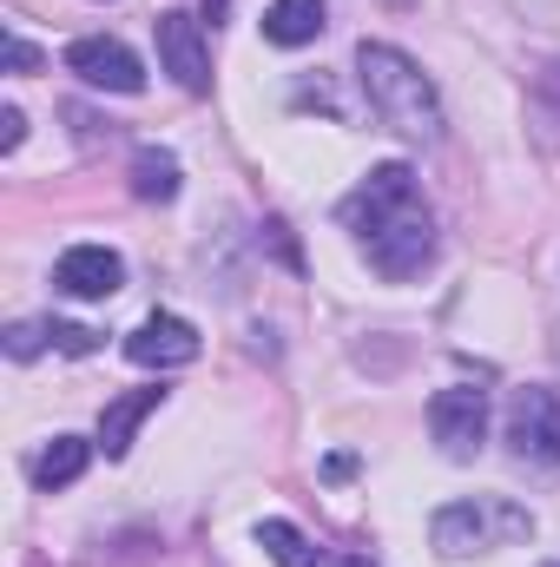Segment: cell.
I'll return each mask as SVG.
<instances>
[{
  "label": "cell",
  "instance_id": "cell-17",
  "mask_svg": "<svg viewBox=\"0 0 560 567\" xmlns=\"http://www.w3.org/2000/svg\"><path fill=\"white\" fill-rule=\"evenodd\" d=\"M40 337H46L40 323H13V330H7V357H13V363H27V357L40 350Z\"/></svg>",
  "mask_w": 560,
  "mask_h": 567
},
{
  "label": "cell",
  "instance_id": "cell-19",
  "mask_svg": "<svg viewBox=\"0 0 560 567\" xmlns=\"http://www.w3.org/2000/svg\"><path fill=\"white\" fill-rule=\"evenodd\" d=\"M20 140H27V120H20V106H0V152H13Z\"/></svg>",
  "mask_w": 560,
  "mask_h": 567
},
{
  "label": "cell",
  "instance_id": "cell-3",
  "mask_svg": "<svg viewBox=\"0 0 560 567\" xmlns=\"http://www.w3.org/2000/svg\"><path fill=\"white\" fill-rule=\"evenodd\" d=\"M528 535H535V515L521 502H508V495H462V502H442L435 522H428V542L448 561L495 555V548H515Z\"/></svg>",
  "mask_w": 560,
  "mask_h": 567
},
{
  "label": "cell",
  "instance_id": "cell-7",
  "mask_svg": "<svg viewBox=\"0 0 560 567\" xmlns=\"http://www.w3.org/2000/svg\"><path fill=\"white\" fill-rule=\"evenodd\" d=\"M66 73H80L93 93H145V66L139 53L113 33H80L66 47Z\"/></svg>",
  "mask_w": 560,
  "mask_h": 567
},
{
  "label": "cell",
  "instance_id": "cell-21",
  "mask_svg": "<svg viewBox=\"0 0 560 567\" xmlns=\"http://www.w3.org/2000/svg\"><path fill=\"white\" fill-rule=\"evenodd\" d=\"M225 13H231V0H205V20H211V27H218Z\"/></svg>",
  "mask_w": 560,
  "mask_h": 567
},
{
  "label": "cell",
  "instance_id": "cell-8",
  "mask_svg": "<svg viewBox=\"0 0 560 567\" xmlns=\"http://www.w3.org/2000/svg\"><path fill=\"white\" fill-rule=\"evenodd\" d=\"M198 350H205V337L172 310H152L126 337V363H139V370H185V363H198Z\"/></svg>",
  "mask_w": 560,
  "mask_h": 567
},
{
  "label": "cell",
  "instance_id": "cell-14",
  "mask_svg": "<svg viewBox=\"0 0 560 567\" xmlns=\"http://www.w3.org/2000/svg\"><path fill=\"white\" fill-rule=\"evenodd\" d=\"M528 120H535L541 145L560 152V60H548V66L535 73V86H528Z\"/></svg>",
  "mask_w": 560,
  "mask_h": 567
},
{
  "label": "cell",
  "instance_id": "cell-24",
  "mask_svg": "<svg viewBox=\"0 0 560 567\" xmlns=\"http://www.w3.org/2000/svg\"><path fill=\"white\" fill-rule=\"evenodd\" d=\"M554 567H560V561H554Z\"/></svg>",
  "mask_w": 560,
  "mask_h": 567
},
{
  "label": "cell",
  "instance_id": "cell-23",
  "mask_svg": "<svg viewBox=\"0 0 560 567\" xmlns=\"http://www.w3.org/2000/svg\"><path fill=\"white\" fill-rule=\"evenodd\" d=\"M383 7H416V0H383Z\"/></svg>",
  "mask_w": 560,
  "mask_h": 567
},
{
  "label": "cell",
  "instance_id": "cell-10",
  "mask_svg": "<svg viewBox=\"0 0 560 567\" xmlns=\"http://www.w3.org/2000/svg\"><path fill=\"white\" fill-rule=\"evenodd\" d=\"M165 403V390H126V396H113L106 403V416H100V449H106V462H120L126 449H133V435L139 423Z\"/></svg>",
  "mask_w": 560,
  "mask_h": 567
},
{
  "label": "cell",
  "instance_id": "cell-4",
  "mask_svg": "<svg viewBox=\"0 0 560 567\" xmlns=\"http://www.w3.org/2000/svg\"><path fill=\"white\" fill-rule=\"evenodd\" d=\"M428 435H435V449H442L448 462L481 455V442H488V390H475V383L435 390V396H428Z\"/></svg>",
  "mask_w": 560,
  "mask_h": 567
},
{
  "label": "cell",
  "instance_id": "cell-11",
  "mask_svg": "<svg viewBox=\"0 0 560 567\" xmlns=\"http://www.w3.org/2000/svg\"><path fill=\"white\" fill-rule=\"evenodd\" d=\"M178 185H185V172H178V158L165 145H139L133 152V198L139 205H172Z\"/></svg>",
  "mask_w": 560,
  "mask_h": 567
},
{
  "label": "cell",
  "instance_id": "cell-2",
  "mask_svg": "<svg viewBox=\"0 0 560 567\" xmlns=\"http://www.w3.org/2000/svg\"><path fill=\"white\" fill-rule=\"evenodd\" d=\"M356 80H363L370 113H376L396 140H409V145L442 140V93H435V80L422 73L403 47L363 40V47H356Z\"/></svg>",
  "mask_w": 560,
  "mask_h": 567
},
{
  "label": "cell",
  "instance_id": "cell-13",
  "mask_svg": "<svg viewBox=\"0 0 560 567\" xmlns=\"http://www.w3.org/2000/svg\"><path fill=\"white\" fill-rule=\"evenodd\" d=\"M323 33V0H271L265 7V40L271 47H310Z\"/></svg>",
  "mask_w": 560,
  "mask_h": 567
},
{
  "label": "cell",
  "instance_id": "cell-5",
  "mask_svg": "<svg viewBox=\"0 0 560 567\" xmlns=\"http://www.w3.org/2000/svg\"><path fill=\"white\" fill-rule=\"evenodd\" d=\"M152 40H158V73H172L185 93H211V40H205V20L191 13H158L152 20Z\"/></svg>",
  "mask_w": 560,
  "mask_h": 567
},
{
  "label": "cell",
  "instance_id": "cell-16",
  "mask_svg": "<svg viewBox=\"0 0 560 567\" xmlns=\"http://www.w3.org/2000/svg\"><path fill=\"white\" fill-rule=\"evenodd\" d=\"M53 350H66V357H93L100 337H93L86 323H53Z\"/></svg>",
  "mask_w": 560,
  "mask_h": 567
},
{
  "label": "cell",
  "instance_id": "cell-9",
  "mask_svg": "<svg viewBox=\"0 0 560 567\" xmlns=\"http://www.w3.org/2000/svg\"><path fill=\"white\" fill-rule=\"evenodd\" d=\"M120 284H126V258H120L113 245H73V251H60V265H53V290L80 297V303H106Z\"/></svg>",
  "mask_w": 560,
  "mask_h": 567
},
{
  "label": "cell",
  "instance_id": "cell-12",
  "mask_svg": "<svg viewBox=\"0 0 560 567\" xmlns=\"http://www.w3.org/2000/svg\"><path fill=\"white\" fill-rule=\"evenodd\" d=\"M93 449H100V442H86V435H53V442L40 449V462H33V482H40L46 495L66 488V482H80L86 462H93Z\"/></svg>",
  "mask_w": 560,
  "mask_h": 567
},
{
  "label": "cell",
  "instance_id": "cell-1",
  "mask_svg": "<svg viewBox=\"0 0 560 567\" xmlns=\"http://www.w3.org/2000/svg\"><path fill=\"white\" fill-rule=\"evenodd\" d=\"M343 225L363 238L370 271H383L390 284L422 278L428 258H435V212L422 205L416 172H409L403 158L376 165V172L343 198Z\"/></svg>",
  "mask_w": 560,
  "mask_h": 567
},
{
  "label": "cell",
  "instance_id": "cell-22",
  "mask_svg": "<svg viewBox=\"0 0 560 567\" xmlns=\"http://www.w3.org/2000/svg\"><path fill=\"white\" fill-rule=\"evenodd\" d=\"M330 567H370V561H363V555H336Z\"/></svg>",
  "mask_w": 560,
  "mask_h": 567
},
{
  "label": "cell",
  "instance_id": "cell-18",
  "mask_svg": "<svg viewBox=\"0 0 560 567\" xmlns=\"http://www.w3.org/2000/svg\"><path fill=\"white\" fill-rule=\"evenodd\" d=\"M33 66H40V53H33V47L7 27V73H33Z\"/></svg>",
  "mask_w": 560,
  "mask_h": 567
},
{
  "label": "cell",
  "instance_id": "cell-20",
  "mask_svg": "<svg viewBox=\"0 0 560 567\" xmlns=\"http://www.w3.org/2000/svg\"><path fill=\"white\" fill-rule=\"evenodd\" d=\"M265 238H271V251H278L283 265H290V271H297V245H290V231H283L278 218H271V225H265Z\"/></svg>",
  "mask_w": 560,
  "mask_h": 567
},
{
  "label": "cell",
  "instance_id": "cell-15",
  "mask_svg": "<svg viewBox=\"0 0 560 567\" xmlns=\"http://www.w3.org/2000/svg\"><path fill=\"white\" fill-rule=\"evenodd\" d=\"M258 548H265L278 567H323V555L310 548V535H303L297 522H278V515L258 522Z\"/></svg>",
  "mask_w": 560,
  "mask_h": 567
},
{
  "label": "cell",
  "instance_id": "cell-6",
  "mask_svg": "<svg viewBox=\"0 0 560 567\" xmlns=\"http://www.w3.org/2000/svg\"><path fill=\"white\" fill-rule=\"evenodd\" d=\"M508 449L521 462H541V468L560 462V396L548 383L515 390V403H508Z\"/></svg>",
  "mask_w": 560,
  "mask_h": 567
}]
</instances>
